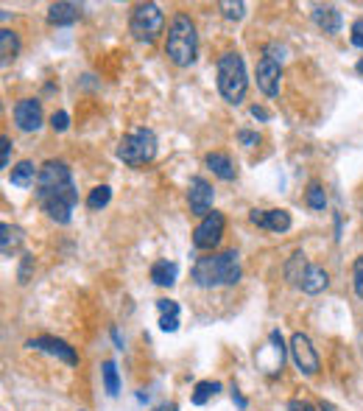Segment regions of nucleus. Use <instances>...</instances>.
Returning a JSON list of instances; mask_svg holds the SVG:
<instances>
[{
    "mask_svg": "<svg viewBox=\"0 0 363 411\" xmlns=\"http://www.w3.org/2000/svg\"><path fill=\"white\" fill-rule=\"evenodd\" d=\"M34 196H37V204L43 207V213L50 221L70 224L73 207L79 202V190H76L67 163L48 160L45 165H40V182L34 187Z\"/></svg>",
    "mask_w": 363,
    "mask_h": 411,
    "instance_id": "obj_1",
    "label": "nucleus"
},
{
    "mask_svg": "<svg viewBox=\"0 0 363 411\" xmlns=\"http://www.w3.org/2000/svg\"><path fill=\"white\" fill-rule=\"evenodd\" d=\"M190 277L199 288H221V285H235L240 280V263L238 252H213L207 258H199L190 269Z\"/></svg>",
    "mask_w": 363,
    "mask_h": 411,
    "instance_id": "obj_2",
    "label": "nucleus"
},
{
    "mask_svg": "<svg viewBox=\"0 0 363 411\" xmlns=\"http://www.w3.org/2000/svg\"><path fill=\"white\" fill-rule=\"evenodd\" d=\"M165 53L177 67H190L196 62L199 53V34H196V23L187 14H177L171 20L168 28V43H165Z\"/></svg>",
    "mask_w": 363,
    "mask_h": 411,
    "instance_id": "obj_3",
    "label": "nucleus"
},
{
    "mask_svg": "<svg viewBox=\"0 0 363 411\" xmlns=\"http://www.w3.org/2000/svg\"><path fill=\"white\" fill-rule=\"evenodd\" d=\"M249 90V76H246V65H243V56L229 50L218 59V92L227 104H240L246 98Z\"/></svg>",
    "mask_w": 363,
    "mask_h": 411,
    "instance_id": "obj_4",
    "label": "nucleus"
},
{
    "mask_svg": "<svg viewBox=\"0 0 363 411\" xmlns=\"http://www.w3.org/2000/svg\"><path fill=\"white\" fill-rule=\"evenodd\" d=\"M154 157H157V135L151 129H145V126L129 132L118 143V160H123L132 168L148 165Z\"/></svg>",
    "mask_w": 363,
    "mask_h": 411,
    "instance_id": "obj_5",
    "label": "nucleus"
},
{
    "mask_svg": "<svg viewBox=\"0 0 363 411\" xmlns=\"http://www.w3.org/2000/svg\"><path fill=\"white\" fill-rule=\"evenodd\" d=\"M165 28V14L157 3H140L132 11V20H129V31L132 37L140 43H154Z\"/></svg>",
    "mask_w": 363,
    "mask_h": 411,
    "instance_id": "obj_6",
    "label": "nucleus"
},
{
    "mask_svg": "<svg viewBox=\"0 0 363 411\" xmlns=\"http://www.w3.org/2000/svg\"><path fill=\"white\" fill-rule=\"evenodd\" d=\"M224 227H227L224 213H218V210L207 213V216L199 221L196 232H193V246H196V249H210V252H213V249L221 243V238H224Z\"/></svg>",
    "mask_w": 363,
    "mask_h": 411,
    "instance_id": "obj_7",
    "label": "nucleus"
},
{
    "mask_svg": "<svg viewBox=\"0 0 363 411\" xmlns=\"http://www.w3.org/2000/svg\"><path fill=\"white\" fill-rule=\"evenodd\" d=\"M291 358H294L296 369L302 375H308V378L318 372V353L313 347V341L305 333H294L291 336Z\"/></svg>",
    "mask_w": 363,
    "mask_h": 411,
    "instance_id": "obj_8",
    "label": "nucleus"
},
{
    "mask_svg": "<svg viewBox=\"0 0 363 411\" xmlns=\"http://www.w3.org/2000/svg\"><path fill=\"white\" fill-rule=\"evenodd\" d=\"M26 347H28V350L48 353V356H53V358L65 361L67 366L79 364V353H76L67 341H62V339H56V336H37V339H28V341H26Z\"/></svg>",
    "mask_w": 363,
    "mask_h": 411,
    "instance_id": "obj_9",
    "label": "nucleus"
},
{
    "mask_svg": "<svg viewBox=\"0 0 363 411\" xmlns=\"http://www.w3.org/2000/svg\"><path fill=\"white\" fill-rule=\"evenodd\" d=\"M213 202H216L213 185L207 182L204 177H193L190 185H187V204H190V213L204 219V216L213 210Z\"/></svg>",
    "mask_w": 363,
    "mask_h": 411,
    "instance_id": "obj_10",
    "label": "nucleus"
},
{
    "mask_svg": "<svg viewBox=\"0 0 363 411\" xmlns=\"http://www.w3.org/2000/svg\"><path fill=\"white\" fill-rule=\"evenodd\" d=\"M14 124L20 132H37L43 126V104L37 98H20L14 104Z\"/></svg>",
    "mask_w": 363,
    "mask_h": 411,
    "instance_id": "obj_11",
    "label": "nucleus"
},
{
    "mask_svg": "<svg viewBox=\"0 0 363 411\" xmlns=\"http://www.w3.org/2000/svg\"><path fill=\"white\" fill-rule=\"evenodd\" d=\"M279 79H282V65L274 62L272 56H263L257 62V87H260V92L274 98L279 92Z\"/></svg>",
    "mask_w": 363,
    "mask_h": 411,
    "instance_id": "obj_12",
    "label": "nucleus"
},
{
    "mask_svg": "<svg viewBox=\"0 0 363 411\" xmlns=\"http://www.w3.org/2000/svg\"><path fill=\"white\" fill-rule=\"evenodd\" d=\"M249 221L255 227L272 229V232H288L291 229V213L288 210H252L249 213Z\"/></svg>",
    "mask_w": 363,
    "mask_h": 411,
    "instance_id": "obj_13",
    "label": "nucleus"
},
{
    "mask_svg": "<svg viewBox=\"0 0 363 411\" xmlns=\"http://www.w3.org/2000/svg\"><path fill=\"white\" fill-rule=\"evenodd\" d=\"M79 20H82V6H79V3L62 0V3H53V6L48 9V23H50V26H73V23H79Z\"/></svg>",
    "mask_w": 363,
    "mask_h": 411,
    "instance_id": "obj_14",
    "label": "nucleus"
},
{
    "mask_svg": "<svg viewBox=\"0 0 363 411\" xmlns=\"http://www.w3.org/2000/svg\"><path fill=\"white\" fill-rule=\"evenodd\" d=\"M313 23H316L318 31H324V34H338L341 31V11L335 9V6H316L313 9Z\"/></svg>",
    "mask_w": 363,
    "mask_h": 411,
    "instance_id": "obj_15",
    "label": "nucleus"
},
{
    "mask_svg": "<svg viewBox=\"0 0 363 411\" xmlns=\"http://www.w3.org/2000/svg\"><path fill=\"white\" fill-rule=\"evenodd\" d=\"M26 241V232L17 224H0V252L3 258H14Z\"/></svg>",
    "mask_w": 363,
    "mask_h": 411,
    "instance_id": "obj_16",
    "label": "nucleus"
},
{
    "mask_svg": "<svg viewBox=\"0 0 363 411\" xmlns=\"http://www.w3.org/2000/svg\"><path fill=\"white\" fill-rule=\"evenodd\" d=\"M9 182L17 185V187H37V182H40V168H37L31 160H23V163H17V165L11 168Z\"/></svg>",
    "mask_w": 363,
    "mask_h": 411,
    "instance_id": "obj_17",
    "label": "nucleus"
},
{
    "mask_svg": "<svg viewBox=\"0 0 363 411\" xmlns=\"http://www.w3.org/2000/svg\"><path fill=\"white\" fill-rule=\"evenodd\" d=\"M204 165H207L218 180H224V182H232V180H235V165H232L229 154H224V151H210V154L204 157Z\"/></svg>",
    "mask_w": 363,
    "mask_h": 411,
    "instance_id": "obj_18",
    "label": "nucleus"
},
{
    "mask_svg": "<svg viewBox=\"0 0 363 411\" xmlns=\"http://www.w3.org/2000/svg\"><path fill=\"white\" fill-rule=\"evenodd\" d=\"M327 285H330V274L324 272L321 266H311L308 269V274H305V280H302V291L305 294H311V297H316V294H321V291H327Z\"/></svg>",
    "mask_w": 363,
    "mask_h": 411,
    "instance_id": "obj_19",
    "label": "nucleus"
},
{
    "mask_svg": "<svg viewBox=\"0 0 363 411\" xmlns=\"http://www.w3.org/2000/svg\"><path fill=\"white\" fill-rule=\"evenodd\" d=\"M308 269H311V263H308L305 252H294L291 261L285 263V280H288L291 285H302V280H305Z\"/></svg>",
    "mask_w": 363,
    "mask_h": 411,
    "instance_id": "obj_20",
    "label": "nucleus"
},
{
    "mask_svg": "<svg viewBox=\"0 0 363 411\" xmlns=\"http://www.w3.org/2000/svg\"><path fill=\"white\" fill-rule=\"evenodd\" d=\"M177 274H179V266H177L174 261H157V263L151 266V280H154L157 285H162V288L174 285V283H177Z\"/></svg>",
    "mask_w": 363,
    "mask_h": 411,
    "instance_id": "obj_21",
    "label": "nucleus"
},
{
    "mask_svg": "<svg viewBox=\"0 0 363 411\" xmlns=\"http://www.w3.org/2000/svg\"><path fill=\"white\" fill-rule=\"evenodd\" d=\"M17 53H20V40H17V34L9 31V28H3V31H0V56H3V65H9Z\"/></svg>",
    "mask_w": 363,
    "mask_h": 411,
    "instance_id": "obj_22",
    "label": "nucleus"
},
{
    "mask_svg": "<svg viewBox=\"0 0 363 411\" xmlns=\"http://www.w3.org/2000/svg\"><path fill=\"white\" fill-rule=\"evenodd\" d=\"M221 392V383H216V380H199L196 383V389H193V403L196 406H204L210 398H216Z\"/></svg>",
    "mask_w": 363,
    "mask_h": 411,
    "instance_id": "obj_23",
    "label": "nucleus"
},
{
    "mask_svg": "<svg viewBox=\"0 0 363 411\" xmlns=\"http://www.w3.org/2000/svg\"><path fill=\"white\" fill-rule=\"evenodd\" d=\"M104 389L109 398L121 395V378H118V366L115 361H104Z\"/></svg>",
    "mask_w": 363,
    "mask_h": 411,
    "instance_id": "obj_24",
    "label": "nucleus"
},
{
    "mask_svg": "<svg viewBox=\"0 0 363 411\" xmlns=\"http://www.w3.org/2000/svg\"><path fill=\"white\" fill-rule=\"evenodd\" d=\"M109 199H112V187L109 185H98V187H92L90 196H87V207L90 210H101V207L109 204Z\"/></svg>",
    "mask_w": 363,
    "mask_h": 411,
    "instance_id": "obj_25",
    "label": "nucleus"
},
{
    "mask_svg": "<svg viewBox=\"0 0 363 411\" xmlns=\"http://www.w3.org/2000/svg\"><path fill=\"white\" fill-rule=\"evenodd\" d=\"M305 202H308V207H311V210H318V213H321V210L327 207V193H324V187H321V185H316V182L308 185Z\"/></svg>",
    "mask_w": 363,
    "mask_h": 411,
    "instance_id": "obj_26",
    "label": "nucleus"
},
{
    "mask_svg": "<svg viewBox=\"0 0 363 411\" xmlns=\"http://www.w3.org/2000/svg\"><path fill=\"white\" fill-rule=\"evenodd\" d=\"M221 11H224V17L227 20H243V14H246V3H232V0H224L221 3Z\"/></svg>",
    "mask_w": 363,
    "mask_h": 411,
    "instance_id": "obj_27",
    "label": "nucleus"
},
{
    "mask_svg": "<svg viewBox=\"0 0 363 411\" xmlns=\"http://www.w3.org/2000/svg\"><path fill=\"white\" fill-rule=\"evenodd\" d=\"M50 126H53V132H67V129H70V115H67L65 109L53 112V115H50Z\"/></svg>",
    "mask_w": 363,
    "mask_h": 411,
    "instance_id": "obj_28",
    "label": "nucleus"
},
{
    "mask_svg": "<svg viewBox=\"0 0 363 411\" xmlns=\"http://www.w3.org/2000/svg\"><path fill=\"white\" fill-rule=\"evenodd\" d=\"M352 285H355V294L363 300V255L352 263Z\"/></svg>",
    "mask_w": 363,
    "mask_h": 411,
    "instance_id": "obj_29",
    "label": "nucleus"
},
{
    "mask_svg": "<svg viewBox=\"0 0 363 411\" xmlns=\"http://www.w3.org/2000/svg\"><path fill=\"white\" fill-rule=\"evenodd\" d=\"M160 330L177 333V330H179V314H162V317H160Z\"/></svg>",
    "mask_w": 363,
    "mask_h": 411,
    "instance_id": "obj_30",
    "label": "nucleus"
},
{
    "mask_svg": "<svg viewBox=\"0 0 363 411\" xmlns=\"http://www.w3.org/2000/svg\"><path fill=\"white\" fill-rule=\"evenodd\" d=\"M31 269H34V255H23V263H20V272H17V280L26 285L28 277H31Z\"/></svg>",
    "mask_w": 363,
    "mask_h": 411,
    "instance_id": "obj_31",
    "label": "nucleus"
},
{
    "mask_svg": "<svg viewBox=\"0 0 363 411\" xmlns=\"http://www.w3.org/2000/svg\"><path fill=\"white\" fill-rule=\"evenodd\" d=\"M350 40H352V45L355 48H363V17H358V20L352 23V28H350Z\"/></svg>",
    "mask_w": 363,
    "mask_h": 411,
    "instance_id": "obj_32",
    "label": "nucleus"
},
{
    "mask_svg": "<svg viewBox=\"0 0 363 411\" xmlns=\"http://www.w3.org/2000/svg\"><path fill=\"white\" fill-rule=\"evenodd\" d=\"M9 157H11V140L0 137V168H9Z\"/></svg>",
    "mask_w": 363,
    "mask_h": 411,
    "instance_id": "obj_33",
    "label": "nucleus"
},
{
    "mask_svg": "<svg viewBox=\"0 0 363 411\" xmlns=\"http://www.w3.org/2000/svg\"><path fill=\"white\" fill-rule=\"evenodd\" d=\"M238 140H240L243 146H249V148H252V146H257V143H260V135H257V132H246V129H240V132H238Z\"/></svg>",
    "mask_w": 363,
    "mask_h": 411,
    "instance_id": "obj_34",
    "label": "nucleus"
},
{
    "mask_svg": "<svg viewBox=\"0 0 363 411\" xmlns=\"http://www.w3.org/2000/svg\"><path fill=\"white\" fill-rule=\"evenodd\" d=\"M272 344L277 350V356H279V361H285V344H282V333L279 330H272Z\"/></svg>",
    "mask_w": 363,
    "mask_h": 411,
    "instance_id": "obj_35",
    "label": "nucleus"
},
{
    "mask_svg": "<svg viewBox=\"0 0 363 411\" xmlns=\"http://www.w3.org/2000/svg\"><path fill=\"white\" fill-rule=\"evenodd\" d=\"M157 308H160V314H179V302H174V300H160Z\"/></svg>",
    "mask_w": 363,
    "mask_h": 411,
    "instance_id": "obj_36",
    "label": "nucleus"
},
{
    "mask_svg": "<svg viewBox=\"0 0 363 411\" xmlns=\"http://www.w3.org/2000/svg\"><path fill=\"white\" fill-rule=\"evenodd\" d=\"M288 411H316V406L308 403V400H291V403H288Z\"/></svg>",
    "mask_w": 363,
    "mask_h": 411,
    "instance_id": "obj_37",
    "label": "nucleus"
},
{
    "mask_svg": "<svg viewBox=\"0 0 363 411\" xmlns=\"http://www.w3.org/2000/svg\"><path fill=\"white\" fill-rule=\"evenodd\" d=\"M252 118H257V121H269L272 115H269V109H263V106H252Z\"/></svg>",
    "mask_w": 363,
    "mask_h": 411,
    "instance_id": "obj_38",
    "label": "nucleus"
},
{
    "mask_svg": "<svg viewBox=\"0 0 363 411\" xmlns=\"http://www.w3.org/2000/svg\"><path fill=\"white\" fill-rule=\"evenodd\" d=\"M232 400L238 403V409H246V406H249V403H246V398H243L238 389H232Z\"/></svg>",
    "mask_w": 363,
    "mask_h": 411,
    "instance_id": "obj_39",
    "label": "nucleus"
},
{
    "mask_svg": "<svg viewBox=\"0 0 363 411\" xmlns=\"http://www.w3.org/2000/svg\"><path fill=\"white\" fill-rule=\"evenodd\" d=\"M112 341H115V347H118V350H123V339H121V333H118V330H112Z\"/></svg>",
    "mask_w": 363,
    "mask_h": 411,
    "instance_id": "obj_40",
    "label": "nucleus"
},
{
    "mask_svg": "<svg viewBox=\"0 0 363 411\" xmlns=\"http://www.w3.org/2000/svg\"><path fill=\"white\" fill-rule=\"evenodd\" d=\"M154 411H179V406H177V403H162V406H157Z\"/></svg>",
    "mask_w": 363,
    "mask_h": 411,
    "instance_id": "obj_41",
    "label": "nucleus"
},
{
    "mask_svg": "<svg viewBox=\"0 0 363 411\" xmlns=\"http://www.w3.org/2000/svg\"><path fill=\"white\" fill-rule=\"evenodd\" d=\"M358 73H361V76H363V59H361V62H358Z\"/></svg>",
    "mask_w": 363,
    "mask_h": 411,
    "instance_id": "obj_42",
    "label": "nucleus"
}]
</instances>
